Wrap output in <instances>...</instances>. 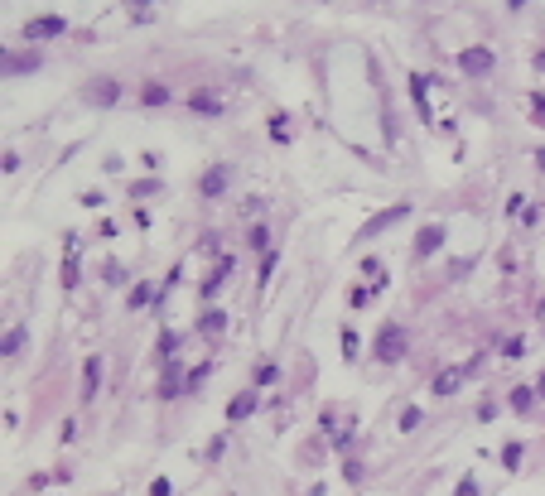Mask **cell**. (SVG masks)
<instances>
[{
	"mask_svg": "<svg viewBox=\"0 0 545 496\" xmlns=\"http://www.w3.org/2000/svg\"><path fill=\"white\" fill-rule=\"evenodd\" d=\"M453 496H478V477H463V482L453 487Z\"/></svg>",
	"mask_w": 545,
	"mask_h": 496,
	"instance_id": "83f0119b",
	"label": "cell"
},
{
	"mask_svg": "<svg viewBox=\"0 0 545 496\" xmlns=\"http://www.w3.org/2000/svg\"><path fill=\"white\" fill-rule=\"evenodd\" d=\"M333 448H338V453H347V448H352V429H343V434L333 439Z\"/></svg>",
	"mask_w": 545,
	"mask_h": 496,
	"instance_id": "1f68e13d",
	"label": "cell"
},
{
	"mask_svg": "<svg viewBox=\"0 0 545 496\" xmlns=\"http://www.w3.org/2000/svg\"><path fill=\"white\" fill-rule=\"evenodd\" d=\"M102 391V357H87L83 362V405H92Z\"/></svg>",
	"mask_w": 545,
	"mask_h": 496,
	"instance_id": "ba28073f",
	"label": "cell"
},
{
	"mask_svg": "<svg viewBox=\"0 0 545 496\" xmlns=\"http://www.w3.org/2000/svg\"><path fill=\"white\" fill-rule=\"evenodd\" d=\"M492 63H497V58H492V48H483V44H473V48H463V53H458V68H463L468 78H487V73H492Z\"/></svg>",
	"mask_w": 545,
	"mask_h": 496,
	"instance_id": "277c9868",
	"label": "cell"
},
{
	"mask_svg": "<svg viewBox=\"0 0 545 496\" xmlns=\"http://www.w3.org/2000/svg\"><path fill=\"white\" fill-rule=\"evenodd\" d=\"M502 357H507V362H521V357H526V337H507V342H502Z\"/></svg>",
	"mask_w": 545,
	"mask_h": 496,
	"instance_id": "ffe728a7",
	"label": "cell"
},
{
	"mask_svg": "<svg viewBox=\"0 0 545 496\" xmlns=\"http://www.w3.org/2000/svg\"><path fill=\"white\" fill-rule=\"evenodd\" d=\"M83 97H87V106H116L121 101V82L116 78H92Z\"/></svg>",
	"mask_w": 545,
	"mask_h": 496,
	"instance_id": "5b68a950",
	"label": "cell"
},
{
	"mask_svg": "<svg viewBox=\"0 0 545 496\" xmlns=\"http://www.w3.org/2000/svg\"><path fill=\"white\" fill-rule=\"evenodd\" d=\"M222 328H227V313H222V308L203 313V323H198V333H222Z\"/></svg>",
	"mask_w": 545,
	"mask_h": 496,
	"instance_id": "ac0fdd59",
	"label": "cell"
},
{
	"mask_svg": "<svg viewBox=\"0 0 545 496\" xmlns=\"http://www.w3.org/2000/svg\"><path fill=\"white\" fill-rule=\"evenodd\" d=\"M227 184H232V169L218 164V169H208V174L198 179V193H203V198H222V193H227Z\"/></svg>",
	"mask_w": 545,
	"mask_h": 496,
	"instance_id": "52a82bcc",
	"label": "cell"
},
{
	"mask_svg": "<svg viewBox=\"0 0 545 496\" xmlns=\"http://www.w3.org/2000/svg\"><path fill=\"white\" fill-rule=\"evenodd\" d=\"M184 391H189V381H184V371H179V357H174V362L164 366V386H159V396L174 400V396H184Z\"/></svg>",
	"mask_w": 545,
	"mask_h": 496,
	"instance_id": "30bf717a",
	"label": "cell"
},
{
	"mask_svg": "<svg viewBox=\"0 0 545 496\" xmlns=\"http://www.w3.org/2000/svg\"><path fill=\"white\" fill-rule=\"evenodd\" d=\"M425 87H430V82H425L420 73H410V101H415V111H420V116H430V106H425Z\"/></svg>",
	"mask_w": 545,
	"mask_h": 496,
	"instance_id": "e0dca14e",
	"label": "cell"
},
{
	"mask_svg": "<svg viewBox=\"0 0 545 496\" xmlns=\"http://www.w3.org/2000/svg\"><path fill=\"white\" fill-rule=\"evenodd\" d=\"M189 106H193L198 116H222V101L208 97V92H193V97H189Z\"/></svg>",
	"mask_w": 545,
	"mask_h": 496,
	"instance_id": "2e32d148",
	"label": "cell"
},
{
	"mask_svg": "<svg viewBox=\"0 0 545 496\" xmlns=\"http://www.w3.org/2000/svg\"><path fill=\"white\" fill-rule=\"evenodd\" d=\"M140 101H145V106H169L174 92H169L164 82H145V87H140Z\"/></svg>",
	"mask_w": 545,
	"mask_h": 496,
	"instance_id": "4fadbf2b",
	"label": "cell"
},
{
	"mask_svg": "<svg viewBox=\"0 0 545 496\" xmlns=\"http://www.w3.org/2000/svg\"><path fill=\"white\" fill-rule=\"evenodd\" d=\"M343 352H347V357H357V333H352V328L343 333Z\"/></svg>",
	"mask_w": 545,
	"mask_h": 496,
	"instance_id": "4dcf8cb0",
	"label": "cell"
},
{
	"mask_svg": "<svg viewBox=\"0 0 545 496\" xmlns=\"http://www.w3.org/2000/svg\"><path fill=\"white\" fill-rule=\"evenodd\" d=\"M29 44H44V39H58V34H68V19L63 15H34V19H24V29H19Z\"/></svg>",
	"mask_w": 545,
	"mask_h": 496,
	"instance_id": "7a4b0ae2",
	"label": "cell"
},
{
	"mask_svg": "<svg viewBox=\"0 0 545 496\" xmlns=\"http://www.w3.org/2000/svg\"><path fill=\"white\" fill-rule=\"evenodd\" d=\"M256 409V391H241V396H232V405H227V419L236 424V419H246Z\"/></svg>",
	"mask_w": 545,
	"mask_h": 496,
	"instance_id": "8fae6325",
	"label": "cell"
},
{
	"mask_svg": "<svg viewBox=\"0 0 545 496\" xmlns=\"http://www.w3.org/2000/svg\"><path fill=\"white\" fill-rule=\"evenodd\" d=\"M444 236H449V231H444L439 222H430V227H420V236H415V256H420V260H425V256H435L439 246H444Z\"/></svg>",
	"mask_w": 545,
	"mask_h": 496,
	"instance_id": "9c48e42d",
	"label": "cell"
},
{
	"mask_svg": "<svg viewBox=\"0 0 545 496\" xmlns=\"http://www.w3.org/2000/svg\"><path fill=\"white\" fill-rule=\"evenodd\" d=\"M502 468H512V472L521 468V443H507V448H502Z\"/></svg>",
	"mask_w": 545,
	"mask_h": 496,
	"instance_id": "7402d4cb",
	"label": "cell"
},
{
	"mask_svg": "<svg viewBox=\"0 0 545 496\" xmlns=\"http://www.w3.org/2000/svg\"><path fill=\"white\" fill-rule=\"evenodd\" d=\"M406 217H410V202H396V207L377 212V217H372V222H367V227L357 231V241H377L381 231H391V227H396V222H406Z\"/></svg>",
	"mask_w": 545,
	"mask_h": 496,
	"instance_id": "3957f363",
	"label": "cell"
},
{
	"mask_svg": "<svg viewBox=\"0 0 545 496\" xmlns=\"http://www.w3.org/2000/svg\"><path fill=\"white\" fill-rule=\"evenodd\" d=\"M19 164H24V159H19L15 150H5V164H0V169H5V174H19Z\"/></svg>",
	"mask_w": 545,
	"mask_h": 496,
	"instance_id": "f1b7e54d",
	"label": "cell"
},
{
	"mask_svg": "<svg viewBox=\"0 0 545 496\" xmlns=\"http://www.w3.org/2000/svg\"><path fill=\"white\" fill-rule=\"evenodd\" d=\"M130 5H135V10H145V0H130Z\"/></svg>",
	"mask_w": 545,
	"mask_h": 496,
	"instance_id": "e575fe53",
	"label": "cell"
},
{
	"mask_svg": "<svg viewBox=\"0 0 545 496\" xmlns=\"http://www.w3.org/2000/svg\"><path fill=\"white\" fill-rule=\"evenodd\" d=\"M406 347H410V342H406V328H401V323H381V328H377V342H372V357L391 366V362L406 357Z\"/></svg>",
	"mask_w": 545,
	"mask_h": 496,
	"instance_id": "6da1fadb",
	"label": "cell"
},
{
	"mask_svg": "<svg viewBox=\"0 0 545 496\" xmlns=\"http://www.w3.org/2000/svg\"><path fill=\"white\" fill-rule=\"evenodd\" d=\"M140 303H150V285H135L130 290V308H140Z\"/></svg>",
	"mask_w": 545,
	"mask_h": 496,
	"instance_id": "4316f807",
	"label": "cell"
},
{
	"mask_svg": "<svg viewBox=\"0 0 545 496\" xmlns=\"http://www.w3.org/2000/svg\"><path fill=\"white\" fill-rule=\"evenodd\" d=\"M473 366H478V362H468V366H449V371H439V376H435V396H453V391H458V386H463V381L473 376Z\"/></svg>",
	"mask_w": 545,
	"mask_h": 496,
	"instance_id": "8992f818",
	"label": "cell"
},
{
	"mask_svg": "<svg viewBox=\"0 0 545 496\" xmlns=\"http://www.w3.org/2000/svg\"><path fill=\"white\" fill-rule=\"evenodd\" d=\"M150 193H159V184H155V179H145V184H135V188H130V198H150Z\"/></svg>",
	"mask_w": 545,
	"mask_h": 496,
	"instance_id": "cb8c5ba5",
	"label": "cell"
},
{
	"mask_svg": "<svg viewBox=\"0 0 545 496\" xmlns=\"http://www.w3.org/2000/svg\"><path fill=\"white\" fill-rule=\"evenodd\" d=\"M270 140H275V145L290 140V116H270Z\"/></svg>",
	"mask_w": 545,
	"mask_h": 496,
	"instance_id": "d6986e66",
	"label": "cell"
},
{
	"mask_svg": "<svg viewBox=\"0 0 545 496\" xmlns=\"http://www.w3.org/2000/svg\"><path fill=\"white\" fill-rule=\"evenodd\" d=\"M275 260H280V256H275V251H266V260H261V285L275 275Z\"/></svg>",
	"mask_w": 545,
	"mask_h": 496,
	"instance_id": "d4e9b609",
	"label": "cell"
},
{
	"mask_svg": "<svg viewBox=\"0 0 545 496\" xmlns=\"http://www.w3.org/2000/svg\"><path fill=\"white\" fill-rule=\"evenodd\" d=\"M526 101H531V116H536V125H545V97H541V92H531Z\"/></svg>",
	"mask_w": 545,
	"mask_h": 496,
	"instance_id": "603a6c76",
	"label": "cell"
},
{
	"mask_svg": "<svg viewBox=\"0 0 545 496\" xmlns=\"http://www.w3.org/2000/svg\"><path fill=\"white\" fill-rule=\"evenodd\" d=\"M150 496H169V477H155L150 482Z\"/></svg>",
	"mask_w": 545,
	"mask_h": 496,
	"instance_id": "d6a6232c",
	"label": "cell"
},
{
	"mask_svg": "<svg viewBox=\"0 0 545 496\" xmlns=\"http://www.w3.org/2000/svg\"><path fill=\"white\" fill-rule=\"evenodd\" d=\"M208 371H213V362H198V366L189 371V396H193V391H198V386L208 381Z\"/></svg>",
	"mask_w": 545,
	"mask_h": 496,
	"instance_id": "44dd1931",
	"label": "cell"
},
{
	"mask_svg": "<svg viewBox=\"0 0 545 496\" xmlns=\"http://www.w3.org/2000/svg\"><path fill=\"white\" fill-rule=\"evenodd\" d=\"M536 164H541V169H545V150H536Z\"/></svg>",
	"mask_w": 545,
	"mask_h": 496,
	"instance_id": "836d02e7",
	"label": "cell"
},
{
	"mask_svg": "<svg viewBox=\"0 0 545 496\" xmlns=\"http://www.w3.org/2000/svg\"><path fill=\"white\" fill-rule=\"evenodd\" d=\"M24 342H29V337H24V328H10V333H5V347H0V352H5V362H15V357L24 352Z\"/></svg>",
	"mask_w": 545,
	"mask_h": 496,
	"instance_id": "9a60e30c",
	"label": "cell"
},
{
	"mask_svg": "<svg viewBox=\"0 0 545 496\" xmlns=\"http://www.w3.org/2000/svg\"><path fill=\"white\" fill-rule=\"evenodd\" d=\"M415 424H420V409H415V405H410V409H406V414H401V434H406V429H415Z\"/></svg>",
	"mask_w": 545,
	"mask_h": 496,
	"instance_id": "f546056e",
	"label": "cell"
},
{
	"mask_svg": "<svg viewBox=\"0 0 545 496\" xmlns=\"http://www.w3.org/2000/svg\"><path fill=\"white\" fill-rule=\"evenodd\" d=\"M507 405H512L517 414H531V409H536V391H531V386H517V391L507 396Z\"/></svg>",
	"mask_w": 545,
	"mask_h": 496,
	"instance_id": "5bb4252c",
	"label": "cell"
},
{
	"mask_svg": "<svg viewBox=\"0 0 545 496\" xmlns=\"http://www.w3.org/2000/svg\"><path fill=\"white\" fill-rule=\"evenodd\" d=\"M39 68V53H5V73L15 78V73H34Z\"/></svg>",
	"mask_w": 545,
	"mask_h": 496,
	"instance_id": "7c38bea8",
	"label": "cell"
},
{
	"mask_svg": "<svg viewBox=\"0 0 545 496\" xmlns=\"http://www.w3.org/2000/svg\"><path fill=\"white\" fill-rule=\"evenodd\" d=\"M159 352L174 362V352H179V337H174V333H164V337H159Z\"/></svg>",
	"mask_w": 545,
	"mask_h": 496,
	"instance_id": "484cf974",
	"label": "cell"
}]
</instances>
